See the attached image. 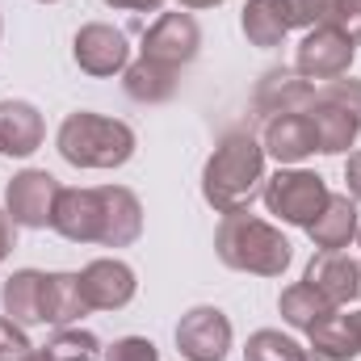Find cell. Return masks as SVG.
<instances>
[{"label":"cell","instance_id":"6da1fadb","mask_svg":"<svg viewBox=\"0 0 361 361\" xmlns=\"http://www.w3.org/2000/svg\"><path fill=\"white\" fill-rule=\"evenodd\" d=\"M51 227L72 244L101 248H130L143 235V206L126 185H97V189H63L55 202Z\"/></svg>","mask_w":361,"mask_h":361},{"label":"cell","instance_id":"7a4b0ae2","mask_svg":"<svg viewBox=\"0 0 361 361\" xmlns=\"http://www.w3.org/2000/svg\"><path fill=\"white\" fill-rule=\"evenodd\" d=\"M265 189V147L248 130H227L202 169V197L219 214L248 210Z\"/></svg>","mask_w":361,"mask_h":361},{"label":"cell","instance_id":"3957f363","mask_svg":"<svg viewBox=\"0 0 361 361\" xmlns=\"http://www.w3.org/2000/svg\"><path fill=\"white\" fill-rule=\"evenodd\" d=\"M214 252L227 269L235 273H257V277H281L294 261L290 240L248 210L223 214L219 231H214Z\"/></svg>","mask_w":361,"mask_h":361},{"label":"cell","instance_id":"277c9868","mask_svg":"<svg viewBox=\"0 0 361 361\" xmlns=\"http://www.w3.org/2000/svg\"><path fill=\"white\" fill-rule=\"evenodd\" d=\"M55 147L72 169H122L135 156V130L122 118L76 109L59 122Z\"/></svg>","mask_w":361,"mask_h":361},{"label":"cell","instance_id":"5b68a950","mask_svg":"<svg viewBox=\"0 0 361 361\" xmlns=\"http://www.w3.org/2000/svg\"><path fill=\"white\" fill-rule=\"evenodd\" d=\"M269 214H277L281 223L290 227H311L315 214L328 206V180L319 173H307V169H277L273 177H265V189H261Z\"/></svg>","mask_w":361,"mask_h":361},{"label":"cell","instance_id":"8992f818","mask_svg":"<svg viewBox=\"0 0 361 361\" xmlns=\"http://www.w3.org/2000/svg\"><path fill=\"white\" fill-rule=\"evenodd\" d=\"M202 51V25L193 21V13H160L147 34H143V47H139V59H152V63H164V68H185L193 63Z\"/></svg>","mask_w":361,"mask_h":361},{"label":"cell","instance_id":"52a82bcc","mask_svg":"<svg viewBox=\"0 0 361 361\" xmlns=\"http://www.w3.org/2000/svg\"><path fill=\"white\" fill-rule=\"evenodd\" d=\"M353 55H357V42L349 34H341L336 25H315L307 30V38L298 42V55H294V72L302 80H336V76H349L353 68Z\"/></svg>","mask_w":361,"mask_h":361},{"label":"cell","instance_id":"ba28073f","mask_svg":"<svg viewBox=\"0 0 361 361\" xmlns=\"http://www.w3.org/2000/svg\"><path fill=\"white\" fill-rule=\"evenodd\" d=\"M63 185L51 177L47 169H25L4 185V214L17 227H51L55 219V202H59Z\"/></svg>","mask_w":361,"mask_h":361},{"label":"cell","instance_id":"9c48e42d","mask_svg":"<svg viewBox=\"0 0 361 361\" xmlns=\"http://www.w3.org/2000/svg\"><path fill=\"white\" fill-rule=\"evenodd\" d=\"M177 349L189 361H227L231 319L219 307H189L177 324Z\"/></svg>","mask_w":361,"mask_h":361},{"label":"cell","instance_id":"30bf717a","mask_svg":"<svg viewBox=\"0 0 361 361\" xmlns=\"http://www.w3.org/2000/svg\"><path fill=\"white\" fill-rule=\"evenodd\" d=\"M72 59H76L80 72H89V76H97V80H105V76L126 72V63H130V42H126L122 30L105 25V21H89V25L76 30Z\"/></svg>","mask_w":361,"mask_h":361},{"label":"cell","instance_id":"8fae6325","mask_svg":"<svg viewBox=\"0 0 361 361\" xmlns=\"http://www.w3.org/2000/svg\"><path fill=\"white\" fill-rule=\"evenodd\" d=\"M80 290H85L89 311H122L139 294V277L126 261L101 257V261H89L80 269Z\"/></svg>","mask_w":361,"mask_h":361},{"label":"cell","instance_id":"7c38bea8","mask_svg":"<svg viewBox=\"0 0 361 361\" xmlns=\"http://www.w3.org/2000/svg\"><path fill=\"white\" fill-rule=\"evenodd\" d=\"M261 147L265 156H273L281 169L286 164H302L307 156H315V126L307 118V109L298 114H277V118H265V135H261Z\"/></svg>","mask_w":361,"mask_h":361},{"label":"cell","instance_id":"4fadbf2b","mask_svg":"<svg viewBox=\"0 0 361 361\" xmlns=\"http://www.w3.org/2000/svg\"><path fill=\"white\" fill-rule=\"evenodd\" d=\"M315 105V85L302 80L294 68H273L261 76V85L252 92V109L261 118H277V114H298Z\"/></svg>","mask_w":361,"mask_h":361},{"label":"cell","instance_id":"5bb4252c","mask_svg":"<svg viewBox=\"0 0 361 361\" xmlns=\"http://www.w3.org/2000/svg\"><path fill=\"white\" fill-rule=\"evenodd\" d=\"M302 281L315 286L332 307H345V302L361 298V261L345 257V252H315Z\"/></svg>","mask_w":361,"mask_h":361},{"label":"cell","instance_id":"9a60e30c","mask_svg":"<svg viewBox=\"0 0 361 361\" xmlns=\"http://www.w3.org/2000/svg\"><path fill=\"white\" fill-rule=\"evenodd\" d=\"M47 122L30 101H0V152L13 160H25L42 147Z\"/></svg>","mask_w":361,"mask_h":361},{"label":"cell","instance_id":"2e32d148","mask_svg":"<svg viewBox=\"0 0 361 361\" xmlns=\"http://www.w3.org/2000/svg\"><path fill=\"white\" fill-rule=\"evenodd\" d=\"M357 202L349 197V193H332L328 197V206L315 214V223L307 227V235H311V244L319 248V252H341V248H349L353 240H357Z\"/></svg>","mask_w":361,"mask_h":361},{"label":"cell","instance_id":"e0dca14e","mask_svg":"<svg viewBox=\"0 0 361 361\" xmlns=\"http://www.w3.org/2000/svg\"><path fill=\"white\" fill-rule=\"evenodd\" d=\"M85 315H89V302L80 290V273H47L42 277V324L72 328Z\"/></svg>","mask_w":361,"mask_h":361},{"label":"cell","instance_id":"ac0fdd59","mask_svg":"<svg viewBox=\"0 0 361 361\" xmlns=\"http://www.w3.org/2000/svg\"><path fill=\"white\" fill-rule=\"evenodd\" d=\"M42 277L38 269H17L4 277L0 286V307L13 324L30 328V324H42Z\"/></svg>","mask_w":361,"mask_h":361},{"label":"cell","instance_id":"d6986e66","mask_svg":"<svg viewBox=\"0 0 361 361\" xmlns=\"http://www.w3.org/2000/svg\"><path fill=\"white\" fill-rule=\"evenodd\" d=\"M307 118H311V126H315V147H319L324 156L349 152L361 135L357 118L345 114V109H336V105H328V101H319V92H315V105L307 109Z\"/></svg>","mask_w":361,"mask_h":361},{"label":"cell","instance_id":"ffe728a7","mask_svg":"<svg viewBox=\"0 0 361 361\" xmlns=\"http://www.w3.org/2000/svg\"><path fill=\"white\" fill-rule=\"evenodd\" d=\"M177 76H180L177 68H164V63H152V59H135L122 72V89L139 105H164L177 92Z\"/></svg>","mask_w":361,"mask_h":361},{"label":"cell","instance_id":"44dd1931","mask_svg":"<svg viewBox=\"0 0 361 361\" xmlns=\"http://www.w3.org/2000/svg\"><path fill=\"white\" fill-rule=\"evenodd\" d=\"M240 30L252 47L269 51V47H281L286 34H290V21H286V4L281 0H248L244 13H240Z\"/></svg>","mask_w":361,"mask_h":361},{"label":"cell","instance_id":"7402d4cb","mask_svg":"<svg viewBox=\"0 0 361 361\" xmlns=\"http://www.w3.org/2000/svg\"><path fill=\"white\" fill-rule=\"evenodd\" d=\"M307 336H311V349L315 353H324V357H332V361H353L361 353L357 319L353 315H341V311H332L328 319H319Z\"/></svg>","mask_w":361,"mask_h":361},{"label":"cell","instance_id":"603a6c76","mask_svg":"<svg viewBox=\"0 0 361 361\" xmlns=\"http://www.w3.org/2000/svg\"><path fill=\"white\" fill-rule=\"evenodd\" d=\"M277 311H281V319L294 328V332H311L319 319H328L336 307L315 290V286H307V281H294V286H286L281 290V298H277Z\"/></svg>","mask_w":361,"mask_h":361},{"label":"cell","instance_id":"cb8c5ba5","mask_svg":"<svg viewBox=\"0 0 361 361\" xmlns=\"http://www.w3.org/2000/svg\"><path fill=\"white\" fill-rule=\"evenodd\" d=\"M244 361H307V349H302L294 336L277 332V328H261V332L248 336Z\"/></svg>","mask_w":361,"mask_h":361},{"label":"cell","instance_id":"d4e9b609","mask_svg":"<svg viewBox=\"0 0 361 361\" xmlns=\"http://www.w3.org/2000/svg\"><path fill=\"white\" fill-rule=\"evenodd\" d=\"M42 349L51 353V361H101V353H105L101 341L85 328H59Z\"/></svg>","mask_w":361,"mask_h":361},{"label":"cell","instance_id":"484cf974","mask_svg":"<svg viewBox=\"0 0 361 361\" xmlns=\"http://www.w3.org/2000/svg\"><path fill=\"white\" fill-rule=\"evenodd\" d=\"M286 4V21L290 30H315V25H332L336 0H281Z\"/></svg>","mask_w":361,"mask_h":361},{"label":"cell","instance_id":"4316f807","mask_svg":"<svg viewBox=\"0 0 361 361\" xmlns=\"http://www.w3.org/2000/svg\"><path fill=\"white\" fill-rule=\"evenodd\" d=\"M319 92V101H328V105H336V109H345V114H353L361 122V80H345V76H336V80H328Z\"/></svg>","mask_w":361,"mask_h":361},{"label":"cell","instance_id":"83f0119b","mask_svg":"<svg viewBox=\"0 0 361 361\" xmlns=\"http://www.w3.org/2000/svg\"><path fill=\"white\" fill-rule=\"evenodd\" d=\"M101 361H160V349L147 336H122L101 353Z\"/></svg>","mask_w":361,"mask_h":361},{"label":"cell","instance_id":"f1b7e54d","mask_svg":"<svg viewBox=\"0 0 361 361\" xmlns=\"http://www.w3.org/2000/svg\"><path fill=\"white\" fill-rule=\"evenodd\" d=\"M30 349H34V345H30L25 328L13 324L8 315H0V361H21Z\"/></svg>","mask_w":361,"mask_h":361},{"label":"cell","instance_id":"f546056e","mask_svg":"<svg viewBox=\"0 0 361 361\" xmlns=\"http://www.w3.org/2000/svg\"><path fill=\"white\" fill-rule=\"evenodd\" d=\"M332 25H336L341 34H349V38L361 47V0H336Z\"/></svg>","mask_w":361,"mask_h":361},{"label":"cell","instance_id":"4dcf8cb0","mask_svg":"<svg viewBox=\"0 0 361 361\" xmlns=\"http://www.w3.org/2000/svg\"><path fill=\"white\" fill-rule=\"evenodd\" d=\"M345 185H349V197L361 202V152H349L345 160Z\"/></svg>","mask_w":361,"mask_h":361},{"label":"cell","instance_id":"1f68e13d","mask_svg":"<svg viewBox=\"0 0 361 361\" xmlns=\"http://www.w3.org/2000/svg\"><path fill=\"white\" fill-rule=\"evenodd\" d=\"M109 8H122V13H160L164 0H101Z\"/></svg>","mask_w":361,"mask_h":361},{"label":"cell","instance_id":"d6a6232c","mask_svg":"<svg viewBox=\"0 0 361 361\" xmlns=\"http://www.w3.org/2000/svg\"><path fill=\"white\" fill-rule=\"evenodd\" d=\"M13 248H17V223H13V219L0 210V261H4Z\"/></svg>","mask_w":361,"mask_h":361},{"label":"cell","instance_id":"836d02e7","mask_svg":"<svg viewBox=\"0 0 361 361\" xmlns=\"http://www.w3.org/2000/svg\"><path fill=\"white\" fill-rule=\"evenodd\" d=\"M180 8H214V4H223V0H177Z\"/></svg>","mask_w":361,"mask_h":361},{"label":"cell","instance_id":"e575fe53","mask_svg":"<svg viewBox=\"0 0 361 361\" xmlns=\"http://www.w3.org/2000/svg\"><path fill=\"white\" fill-rule=\"evenodd\" d=\"M21 361H51V353H47V349H30Z\"/></svg>","mask_w":361,"mask_h":361},{"label":"cell","instance_id":"d590c367","mask_svg":"<svg viewBox=\"0 0 361 361\" xmlns=\"http://www.w3.org/2000/svg\"><path fill=\"white\" fill-rule=\"evenodd\" d=\"M307 361H332V357H324V353H315V349H307Z\"/></svg>","mask_w":361,"mask_h":361},{"label":"cell","instance_id":"8d00e7d4","mask_svg":"<svg viewBox=\"0 0 361 361\" xmlns=\"http://www.w3.org/2000/svg\"><path fill=\"white\" fill-rule=\"evenodd\" d=\"M353 319H357V332H361V311H353Z\"/></svg>","mask_w":361,"mask_h":361},{"label":"cell","instance_id":"74e56055","mask_svg":"<svg viewBox=\"0 0 361 361\" xmlns=\"http://www.w3.org/2000/svg\"><path fill=\"white\" fill-rule=\"evenodd\" d=\"M38 4H55V0H38Z\"/></svg>","mask_w":361,"mask_h":361},{"label":"cell","instance_id":"f35d334b","mask_svg":"<svg viewBox=\"0 0 361 361\" xmlns=\"http://www.w3.org/2000/svg\"><path fill=\"white\" fill-rule=\"evenodd\" d=\"M0 38H4V21H0Z\"/></svg>","mask_w":361,"mask_h":361},{"label":"cell","instance_id":"ab89813d","mask_svg":"<svg viewBox=\"0 0 361 361\" xmlns=\"http://www.w3.org/2000/svg\"><path fill=\"white\" fill-rule=\"evenodd\" d=\"M357 240H361V227H357Z\"/></svg>","mask_w":361,"mask_h":361}]
</instances>
